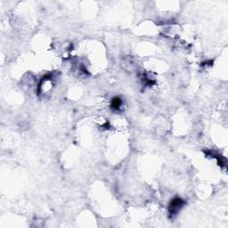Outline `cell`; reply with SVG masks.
<instances>
[{
	"label": "cell",
	"instance_id": "obj_2",
	"mask_svg": "<svg viewBox=\"0 0 228 228\" xmlns=\"http://www.w3.org/2000/svg\"><path fill=\"white\" fill-rule=\"evenodd\" d=\"M120 105H121V101H120V99H118V98H115V99H113V100H112V103H111V106H112L113 108L118 109L119 107H120Z\"/></svg>",
	"mask_w": 228,
	"mask_h": 228
},
{
	"label": "cell",
	"instance_id": "obj_1",
	"mask_svg": "<svg viewBox=\"0 0 228 228\" xmlns=\"http://www.w3.org/2000/svg\"><path fill=\"white\" fill-rule=\"evenodd\" d=\"M183 204H184V202H183L182 199H180V198H176V199H174V200L171 202L170 207H169L170 214H172V215L176 214V213L181 208H182Z\"/></svg>",
	"mask_w": 228,
	"mask_h": 228
}]
</instances>
